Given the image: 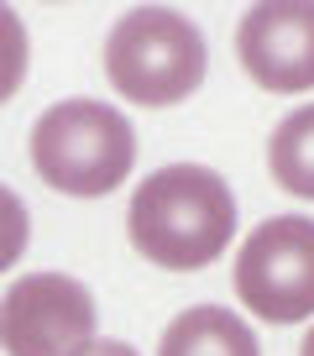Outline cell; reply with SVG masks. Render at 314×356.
Masks as SVG:
<instances>
[{
    "mask_svg": "<svg viewBox=\"0 0 314 356\" xmlns=\"http://www.w3.org/2000/svg\"><path fill=\"white\" fill-rule=\"evenodd\" d=\"M299 356H314V325H309V335H304V346H299Z\"/></svg>",
    "mask_w": 314,
    "mask_h": 356,
    "instance_id": "7c38bea8",
    "label": "cell"
},
{
    "mask_svg": "<svg viewBox=\"0 0 314 356\" xmlns=\"http://www.w3.org/2000/svg\"><path fill=\"white\" fill-rule=\"evenodd\" d=\"M204 32L173 6H131L105 37V79L131 105H183L204 84Z\"/></svg>",
    "mask_w": 314,
    "mask_h": 356,
    "instance_id": "3957f363",
    "label": "cell"
},
{
    "mask_svg": "<svg viewBox=\"0 0 314 356\" xmlns=\"http://www.w3.org/2000/svg\"><path fill=\"white\" fill-rule=\"evenodd\" d=\"M26 241H32V210L11 184H0V273L22 262Z\"/></svg>",
    "mask_w": 314,
    "mask_h": 356,
    "instance_id": "30bf717a",
    "label": "cell"
},
{
    "mask_svg": "<svg viewBox=\"0 0 314 356\" xmlns=\"http://www.w3.org/2000/svg\"><path fill=\"white\" fill-rule=\"evenodd\" d=\"M267 173L283 194L314 200V105L283 115L267 136Z\"/></svg>",
    "mask_w": 314,
    "mask_h": 356,
    "instance_id": "ba28073f",
    "label": "cell"
},
{
    "mask_svg": "<svg viewBox=\"0 0 314 356\" xmlns=\"http://www.w3.org/2000/svg\"><path fill=\"white\" fill-rule=\"evenodd\" d=\"M231 283L257 320H314V215H272L241 241Z\"/></svg>",
    "mask_w": 314,
    "mask_h": 356,
    "instance_id": "277c9868",
    "label": "cell"
},
{
    "mask_svg": "<svg viewBox=\"0 0 314 356\" xmlns=\"http://www.w3.org/2000/svg\"><path fill=\"white\" fill-rule=\"evenodd\" d=\"M26 152L47 189L74 200H105L136 168V131L115 105L74 95L37 115Z\"/></svg>",
    "mask_w": 314,
    "mask_h": 356,
    "instance_id": "7a4b0ae2",
    "label": "cell"
},
{
    "mask_svg": "<svg viewBox=\"0 0 314 356\" xmlns=\"http://www.w3.org/2000/svg\"><path fill=\"white\" fill-rule=\"evenodd\" d=\"M26 68H32V37H26V22L0 0V105L16 100V89L26 84Z\"/></svg>",
    "mask_w": 314,
    "mask_h": 356,
    "instance_id": "9c48e42d",
    "label": "cell"
},
{
    "mask_svg": "<svg viewBox=\"0 0 314 356\" xmlns=\"http://www.w3.org/2000/svg\"><path fill=\"white\" fill-rule=\"evenodd\" d=\"M236 58L272 95L314 89V0H257L236 22Z\"/></svg>",
    "mask_w": 314,
    "mask_h": 356,
    "instance_id": "8992f818",
    "label": "cell"
},
{
    "mask_svg": "<svg viewBox=\"0 0 314 356\" xmlns=\"http://www.w3.org/2000/svg\"><path fill=\"white\" fill-rule=\"evenodd\" d=\"M126 236L147 262L199 273L236 241V194L215 168L168 163L136 184L126 204Z\"/></svg>",
    "mask_w": 314,
    "mask_h": 356,
    "instance_id": "6da1fadb",
    "label": "cell"
},
{
    "mask_svg": "<svg viewBox=\"0 0 314 356\" xmlns=\"http://www.w3.org/2000/svg\"><path fill=\"white\" fill-rule=\"evenodd\" d=\"M78 356H142L136 346H126V341H90Z\"/></svg>",
    "mask_w": 314,
    "mask_h": 356,
    "instance_id": "8fae6325",
    "label": "cell"
},
{
    "mask_svg": "<svg viewBox=\"0 0 314 356\" xmlns=\"http://www.w3.org/2000/svg\"><path fill=\"white\" fill-rule=\"evenodd\" d=\"M157 356H262L251 325L225 304H194L173 314V325L157 341Z\"/></svg>",
    "mask_w": 314,
    "mask_h": 356,
    "instance_id": "52a82bcc",
    "label": "cell"
},
{
    "mask_svg": "<svg viewBox=\"0 0 314 356\" xmlns=\"http://www.w3.org/2000/svg\"><path fill=\"white\" fill-rule=\"evenodd\" d=\"M94 293L68 273H26L0 293L6 356H78L94 341Z\"/></svg>",
    "mask_w": 314,
    "mask_h": 356,
    "instance_id": "5b68a950",
    "label": "cell"
}]
</instances>
